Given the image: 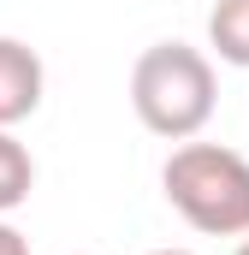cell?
Masks as SVG:
<instances>
[{"instance_id":"cell-7","label":"cell","mask_w":249,"mask_h":255,"mask_svg":"<svg viewBox=\"0 0 249 255\" xmlns=\"http://www.w3.org/2000/svg\"><path fill=\"white\" fill-rule=\"evenodd\" d=\"M232 255H249V238H244V244H238V250H232Z\"/></svg>"},{"instance_id":"cell-5","label":"cell","mask_w":249,"mask_h":255,"mask_svg":"<svg viewBox=\"0 0 249 255\" xmlns=\"http://www.w3.org/2000/svg\"><path fill=\"white\" fill-rule=\"evenodd\" d=\"M30 190H36V160H30V148L12 130H0V220L12 208H24Z\"/></svg>"},{"instance_id":"cell-4","label":"cell","mask_w":249,"mask_h":255,"mask_svg":"<svg viewBox=\"0 0 249 255\" xmlns=\"http://www.w3.org/2000/svg\"><path fill=\"white\" fill-rule=\"evenodd\" d=\"M208 48L226 65L249 71V0H214V12H208Z\"/></svg>"},{"instance_id":"cell-2","label":"cell","mask_w":249,"mask_h":255,"mask_svg":"<svg viewBox=\"0 0 249 255\" xmlns=\"http://www.w3.org/2000/svg\"><path fill=\"white\" fill-rule=\"evenodd\" d=\"M160 190L202 238H249V160L220 142H178L160 166Z\"/></svg>"},{"instance_id":"cell-1","label":"cell","mask_w":249,"mask_h":255,"mask_svg":"<svg viewBox=\"0 0 249 255\" xmlns=\"http://www.w3.org/2000/svg\"><path fill=\"white\" fill-rule=\"evenodd\" d=\"M220 83H214V60L190 42H154L130 65V107L142 130L166 136V142H190L214 119Z\"/></svg>"},{"instance_id":"cell-8","label":"cell","mask_w":249,"mask_h":255,"mask_svg":"<svg viewBox=\"0 0 249 255\" xmlns=\"http://www.w3.org/2000/svg\"><path fill=\"white\" fill-rule=\"evenodd\" d=\"M154 255H190V250H154Z\"/></svg>"},{"instance_id":"cell-6","label":"cell","mask_w":249,"mask_h":255,"mask_svg":"<svg viewBox=\"0 0 249 255\" xmlns=\"http://www.w3.org/2000/svg\"><path fill=\"white\" fill-rule=\"evenodd\" d=\"M0 255H30V238L18 226H6V220H0Z\"/></svg>"},{"instance_id":"cell-3","label":"cell","mask_w":249,"mask_h":255,"mask_svg":"<svg viewBox=\"0 0 249 255\" xmlns=\"http://www.w3.org/2000/svg\"><path fill=\"white\" fill-rule=\"evenodd\" d=\"M42 89H48L42 54L30 42H18V36H0V130L24 125L42 107Z\"/></svg>"}]
</instances>
